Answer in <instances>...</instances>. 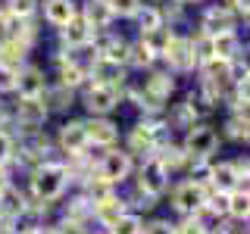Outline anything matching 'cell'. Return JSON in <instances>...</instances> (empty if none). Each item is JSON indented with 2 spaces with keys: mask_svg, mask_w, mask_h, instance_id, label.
<instances>
[{
  "mask_svg": "<svg viewBox=\"0 0 250 234\" xmlns=\"http://www.w3.org/2000/svg\"><path fill=\"white\" fill-rule=\"evenodd\" d=\"M62 187H66V169L62 166H53V162H47L35 172V178H31V191H35L38 200H57L62 194Z\"/></svg>",
  "mask_w": 250,
  "mask_h": 234,
  "instance_id": "obj_1",
  "label": "cell"
},
{
  "mask_svg": "<svg viewBox=\"0 0 250 234\" xmlns=\"http://www.w3.org/2000/svg\"><path fill=\"white\" fill-rule=\"evenodd\" d=\"M222 31H231V16L225 10H209L203 16V35L216 38V35H222Z\"/></svg>",
  "mask_w": 250,
  "mask_h": 234,
  "instance_id": "obj_17",
  "label": "cell"
},
{
  "mask_svg": "<svg viewBox=\"0 0 250 234\" xmlns=\"http://www.w3.org/2000/svg\"><path fill=\"white\" fill-rule=\"evenodd\" d=\"M219 194H229L231 187H238V191H247V181H241L238 172H234V162H222V166H213V178H209Z\"/></svg>",
  "mask_w": 250,
  "mask_h": 234,
  "instance_id": "obj_10",
  "label": "cell"
},
{
  "mask_svg": "<svg viewBox=\"0 0 250 234\" xmlns=\"http://www.w3.org/2000/svg\"><path fill=\"white\" fill-rule=\"evenodd\" d=\"M16 88V69L10 62H0V91H13Z\"/></svg>",
  "mask_w": 250,
  "mask_h": 234,
  "instance_id": "obj_33",
  "label": "cell"
},
{
  "mask_svg": "<svg viewBox=\"0 0 250 234\" xmlns=\"http://www.w3.org/2000/svg\"><path fill=\"white\" fill-rule=\"evenodd\" d=\"M119 106V94L116 88H100V84H91L88 88V109L91 113H109V109Z\"/></svg>",
  "mask_w": 250,
  "mask_h": 234,
  "instance_id": "obj_9",
  "label": "cell"
},
{
  "mask_svg": "<svg viewBox=\"0 0 250 234\" xmlns=\"http://www.w3.org/2000/svg\"><path fill=\"white\" fill-rule=\"evenodd\" d=\"M109 19H113V10H109L104 0H91V3L84 6V22H88L94 31H97V28H106Z\"/></svg>",
  "mask_w": 250,
  "mask_h": 234,
  "instance_id": "obj_15",
  "label": "cell"
},
{
  "mask_svg": "<svg viewBox=\"0 0 250 234\" xmlns=\"http://www.w3.org/2000/svg\"><path fill=\"white\" fill-rule=\"evenodd\" d=\"M135 16H138V22H141V31H144V35H147V31H153V28H160V25H163V16L156 13V6H144V10H138Z\"/></svg>",
  "mask_w": 250,
  "mask_h": 234,
  "instance_id": "obj_24",
  "label": "cell"
},
{
  "mask_svg": "<svg viewBox=\"0 0 250 234\" xmlns=\"http://www.w3.org/2000/svg\"><path fill=\"white\" fill-rule=\"evenodd\" d=\"M203 206H207V191H203L200 184H191L185 181L182 187L175 191V209H182V213H203Z\"/></svg>",
  "mask_w": 250,
  "mask_h": 234,
  "instance_id": "obj_5",
  "label": "cell"
},
{
  "mask_svg": "<svg viewBox=\"0 0 250 234\" xmlns=\"http://www.w3.org/2000/svg\"><path fill=\"white\" fill-rule=\"evenodd\" d=\"M106 6L113 10V16H135L141 10V0H106Z\"/></svg>",
  "mask_w": 250,
  "mask_h": 234,
  "instance_id": "obj_28",
  "label": "cell"
},
{
  "mask_svg": "<svg viewBox=\"0 0 250 234\" xmlns=\"http://www.w3.org/2000/svg\"><path fill=\"white\" fill-rule=\"evenodd\" d=\"M84 135H88V144H104L109 147L116 140V125L106 122V119H94L84 125Z\"/></svg>",
  "mask_w": 250,
  "mask_h": 234,
  "instance_id": "obj_14",
  "label": "cell"
},
{
  "mask_svg": "<svg viewBox=\"0 0 250 234\" xmlns=\"http://www.w3.org/2000/svg\"><path fill=\"white\" fill-rule=\"evenodd\" d=\"M35 13V0H10V16L16 19H25V16Z\"/></svg>",
  "mask_w": 250,
  "mask_h": 234,
  "instance_id": "obj_31",
  "label": "cell"
},
{
  "mask_svg": "<svg viewBox=\"0 0 250 234\" xmlns=\"http://www.w3.org/2000/svg\"><path fill=\"white\" fill-rule=\"evenodd\" d=\"M178 234H207V228H203L200 218H188L182 228H178Z\"/></svg>",
  "mask_w": 250,
  "mask_h": 234,
  "instance_id": "obj_35",
  "label": "cell"
},
{
  "mask_svg": "<svg viewBox=\"0 0 250 234\" xmlns=\"http://www.w3.org/2000/svg\"><path fill=\"white\" fill-rule=\"evenodd\" d=\"M160 162H163V169H175V166H182V162H185V153L182 150H175V147H166V153H163L160 156Z\"/></svg>",
  "mask_w": 250,
  "mask_h": 234,
  "instance_id": "obj_32",
  "label": "cell"
},
{
  "mask_svg": "<svg viewBox=\"0 0 250 234\" xmlns=\"http://www.w3.org/2000/svg\"><path fill=\"white\" fill-rule=\"evenodd\" d=\"M166 181H169V172L163 169L160 159H147L144 166H141V191H144L147 197L163 194L166 191Z\"/></svg>",
  "mask_w": 250,
  "mask_h": 234,
  "instance_id": "obj_3",
  "label": "cell"
},
{
  "mask_svg": "<svg viewBox=\"0 0 250 234\" xmlns=\"http://www.w3.org/2000/svg\"><path fill=\"white\" fill-rule=\"evenodd\" d=\"M44 116H47V106L41 103V100H22L19 109H16V119H19V125L28 131H38V125H44Z\"/></svg>",
  "mask_w": 250,
  "mask_h": 234,
  "instance_id": "obj_8",
  "label": "cell"
},
{
  "mask_svg": "<svg viewBox=\"0 0 250 234\" xmlns=\"http://www.w3.org/2000/svg\"><path fill=\"white\" fill-rule=\"evenodd\" d=\"M82 78H84V69L82 66H75V62H62V72H60V84H62V88H75V84L78 81H82Z\"/></svg>",
  "mask_w": 250,
  "mask_h": 234,
  "instance_id": "obj_25",
  "label": "cell"
},
{
  "mask_svg": "<svg viewBox=\"0 0 250 234\" xmlns=\"http://www.w3.org/2000/svg\"><path fill=\"white\" fill-rule=\"evenodd\" d=\"M207 206L213 209V213H229V194H216V197L209 200Z\"/></svg>",
  "mask_w": 250,
  "mask_h": 234,
  "instance_id": "obj_36",
  "label": "cell"
},
{
  "mask_svg": "<svg viewBox=\"0 0 250 234\" xmlns=\"http://www.w3.org/2000/svg\"><path fill=\"white\" fill-rule=\"evenodd\" d=\"M144 234H175V228H172L169 222H153V225H147Z\"/></svg>",
  "mask_w": 250,
  "mask_h": 234,
  "instance_id": "obj_38",
  "label": "cell"
},
{
  "mask_svg": "<svg viewBox=\"0 0 250 234\" xmlns=\"http://www.w3.org/2000/svg\"><path fill=\"white\" fill-rule=\"evenodd\" d=\"M113 234H141V218L138 215H122L113 225Z\"/></svg>",
  "mask_w": 250,
  "mask_h": 234,
  "instance_id": "obj_29",
  "label": "cell"
},
{
  "mask_svg": "<svg viewBox=\"0 0 250 234\" xmlns=\"http://www.w3.org/2000/svg\"><path fill=\"white\" fill-rule=\"evenodd\" d=\"M0 19H3V10H0Z\"/></svg>",
  "mask_w": 250,
  "mask_h": 234,
  "instance_id": "obj_43",
  "label": "cell"
},
{
  "mask_svg": "<svg viewBox=\"0 0 250 234\" xmlns=\"http://www.w3.org/2000/svg\"><path fill=\"white\" fill-rule=\"evenodd\" d=\"M209 41H213V57L216 59L231 62V57L238 53V38H234V31H222V35L209 38Z\"/></svg>",
  "mask_w": 250,
  "mask_h": 234,
  "instance_id": "obj_19",
  "label": "cell"
},
{
  "mask_svg": "<svg viewBox=\"0 0 250 234\" xmlns=\"http://www.w3.org/2000/svg\"><path fill=\"white\" fill-rule=\"evenodd\" d=\"M229 213H231L234 218H247V213H250L247 191H234V194H229Z\"/></svg>",
  "mask_w": 250,
  "mask_h": 234,
  "instance_id": "obj_23",
  "label": "cell"
},
{
  "mask_svg": "<svg viewBox=\"0 0 250 234\" xmlns=\"http://www.w3.org/2000/svg\"><path fill=\"white\" fill-rule=\"evenodd\" d=\"M128 172H131V159H128V153L113 150V153H106V156H104V162H100V181L116 184V181H122V178H128Z\"/></svg>",
  "mask_w": 250,
  "mask_h": 234,
  "instance_id": "obj_4",
  "label": "cell"
},
{
  "mask_svg": "<svg viewBox=\"0 0 250 234\" xmlns=\"http://www.w3.org/2000/svg\"><path fill=\"white\" fill-rule=\"evenodd\" d=\"M203 72H207V78L203 81H209V84H222V81H229L231 78V62H225V59H209L207 66H203Z\"/></svg>",
  "mask_w": 250,
  "mask_h": 234,
  "instance_id": "obj_21",
  "label": "cell"
},
{
  "mask_svg": "<svg viewBox=\"0 0 250 234\" xmlns=\"http://www.w3.org/2000/svg\"><path fill=\"white\" fill-rule=\"evenodd\" d=\"M6 187H10V181H6V172H3V166H0V194H3Z\"/></svg>",
  "mask_w": 250,
  "mask_h": 234,
  "instance_id": "obj_40",
  "label": "cell"
},
{
  "mask_svg": "<svg viewBox=\"0 0 250 234\" xmlns=\"http://www.w3.org/2000/svg\"><path fill=\"white\" fill-rule=\"evenodd\" d=\"M88 194H91L94 206H104V203L113 200V184H106V181H91V184H88Z\"/></svg>",
  "mask_w": 250,
  "mask_h": 234,
  "instance_id": "obj_26",
  "label": "cell"
},
{
  "mask_svg": "<svg viewBox=\"0 0 250 234\" xmlns=\"http://www.w3.org/2000/svg\"><path fill=\"white\" fill-rule=\"evenodd\" d=\"M163 57H169V62H172V66H178V69H191V66H194L191 41H185V38H172Z\"/></svg>",
  "mask_w": 250,
  "mask_h": 234,
  "instance_id": "obj_13",
  "label": "cell"
},
{
  "mask_svg": "<svg viewBox=\"0 0 250 234\" xmlns=\"http://www.w3.org/2000/svg\"><path fill=\"white\" fill-rule=\"evenodd\" d=\"M62 41H66L69 47H82L91 41V25L84 19H72L66 28H62Z\"/></svg>",
  "mask_w": 250,
  "mask_h": 234,
  "instance_id": "obj_18",
  "label": "cell"
},
{
  "mask_svg": "<svg viewBox=\"0 0 250 234\" xmlns=\"http://www.w3.org/2000/svg\"><path fill=\"white\" fill-rule=\"evenodd\" d=\"M229 135L238 137V140H247V113H238V116L229 122Z\"/></svg>",
  "mask_w": 250,
  "mask_h": 234,
  "instance_id": "obj_30",
  "label": "cell"
},
{
  "mask_svg": "<svg viewBox=\"0 0 250 234\" xmlns=\"http://www.w3.org/2000/svg\"><path fill=\"white\" fill-rule=\"evenodd\" d=\"M16 88H19L22 100H38L44 94V75H41V69L28 66L25 72H16Z\"/></svg>",
  "mask_w": 250,
  "mask_h": 234,
  "instance_id": "obj_7",
  "label": "cell"
},
{
  "mask_svg": "<svg viewBox=\"0 0 250 234\" xmlns=\"http://www.w3.org/2000/svg\"><path fill=\"white\" fill-rule=\"evenodd\" d=\"M0 234H19L16 228H0Z\"/></svg>",
  "mask_w": 250,
  "mask_h": 234,
  "instance_id": "obj_41",
  "label": "cell"
},
{
  "mask_svg": "<svg viewBox=\"0 0 250 234\" xmlns=\"http://www.w3.org/2000/svg\"><path fill=\"white\" fill-rule=\"evenodd\" d=\"M60 147L66 150L69 156H78L88 147V135H84V125L82 122H66L60 128Z\"/></svg>",
  "mask_w": 250,
  "mask_h": 234,
  "instance_id": "obj_6",
  "label": "cell"
},
{
  "mask_svg": "<svg viewBox=\"0 0 250 234\" xmlns=\"http://www.w3.org/2000/svg\"><path fill=\"white\" fill-rule=\"evenodd\" d=\"M91 75L97 78L94 84H100V88H116V84L125 78V72H122V66H116V62H106V59H97L91 66Z\"/></svg>",
  "mask_w": 250,
  "mask_h": 234,
  "instance_id": "obj_12",
  "label": "cell"
},
{
  "mask_svg": "<svg viewBox=\"0 0 250 234\" xmlns=\"http://www.w3.org/2000/svg\"><path fill=\"white\" fill-rule=\"evenodd\" d=\"M172 38H175V35H172V31H169L166 25H160V28L147 31V35L141 38V41H144V47H147V50H150L153 57H156V53H166V47H169Z\"/></svg>",
  "mask_w": 250,
  "mask_h": 234,
  "instance_id": "obj_20",
  "label": "cell"
},
{
  "mask_svg": "<svg viewBox=\"0 0 250 234\" xmlns=\"http://www.w3.org/2000/svg\"><path fill=\"white\" fill-rule=\"evenodd\" d=\"M28 234H44V231H38V228H35V231H28Z\"/></svg>",
  "mask_w": 250,
  "mask_h": 234,
  "instance_id": "obj_42",
  "label": "cell"
},
{
  "mask_svg": "<svg viewBox=\"0 0 250 234\" xmlns=\"http://www.w3.org/2000/svg\"><path fill=\"white\" fill-rule=\"evenodd\" d=\"M10 153H13V140H10V135H3V131H0V166L10 159Z\"/></svg>",
  "mask_w": 250,
  "mask_h": 234,
  "instance_id": "obj_37",
  "label": "cell"
},
{
  "mask_svg": "<svg viewBox=\"0 0 250 234\" xmlns=\"http://www.w3.org/2000/svg\"><path fill=\"white\" fill-rule=\"evenodd\" d=\"M57 234H84V231H82V225H78V222H62Z\"/></svg>",
  "mask_w": 250,
  "mask_h": 234,
  "instance_id": "obj_39",
  "label": "cell"
},
{
  "mask_svg": "<svg viewBox=\"0 0 250 234\" xmlns=\"http://www.w3.org/2000/svg\"><path fill=\"white\" fill-rule=\"evenodd\" d=\"M128 59L135 62V66H141V69H144V66H150V62H153V53L144 47V41H138L135 47H128Z\"/></svg>",
  "mask_w": 250,
  "mask_h": 234,
  "instance_id": "obj_27",
  "label": "cell"
},
{
  "mask_svg": "<svg viewBox=\"0 0 250 234\" xmlns=\"http://www.w3.org/2000/svg\"><path fill=\"white\" fill-rule=\"evenodd\" d=\"M209 178H213V166H203V162H197V166H194V172H191V184H207Z\"/></svg>",
  "mask_w": 250,
  "mask_h": 234,
  "instance_id": "obj_34",
  "label": "cell"
},
{
  "mask_svg": "<svg viewBox=\"0 0 250 234\" xmlns=\"http://www.w3.org/2000/svg\"><path fill=\"white\" fill-rule=\"evenodd\" d=\"M216 144H219V135L209 125H191L188 140H185V153H191L194 159H207L216 150Z\"/></svg>",
  "mask_w": 250,
  "mask_h": 234,
  "instance_id": "obj_2",
  "label": "cell"
},
{
  "mask_svg": "<svg viewBox=\"0 0 250 234\" xmlns=\"http://www.w3.org/2000/svg\"><path fill=\"white\" fill-rule=\"evenodd\" d=\"M44 16H47L50 25L66 28L69 22L75 19V3H72V0H47V3H44Z\"/></svg>",
  "mask_w": 250,
  "mask_h": 234,
  "instance_id": "obj_11",
  "label": "cell"
},
{
  "mask_svg": "<svg viewBox=\"0 0 250 234\" xmlns=\"http://www.w3.org/2000/svg\"><path fill=\"white\" fill-rule=\"evenodd\" d=\"M122 215H125V206H122V203L116 200V197L109 200V203H104V206H97V218L106 225V228H113V225L119 222Z\"/></svg>",
  "mask_w": 250,
  "mask_h": 234,
  "instance_id": "obj_22",
  "label": "cell"
},
{
  "mask_svg": "<svg viewBox=\"0 0 250 234\" xmlns=\"http://www.w3.org/2000/svg\"><path fill=\"white\" fill-rule=\"evenodd\" d=\"M153 147H156V128H153V125H147V122L135 125V131H131V150L150 153Z\"/></svg>",
  "mask_w": 250,
  "mask_h": 234,
  "instance_id": "obj_16",
  "label": "cell"
}]
</instances>
